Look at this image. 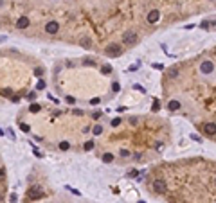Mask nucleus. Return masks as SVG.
<instances>
[{"instance_id": "22", "label": "nucleus", "mask_w": 216, "mask_h": 203, "mask_svg": "<svg viewBox=\"0 0 216 203\" xmlns=\"http://www.w3.org/2000/svg\"><path fill=\"white\" fill-rule=\"evenodd\" d=\"M119 155H121L122 158H128V156H130V151H128V149H121V151H119Z\"/></svg>"}, {"instance_id": "19", "label": "nucleus", "mask_w": 216, "mask_h": 203, "mask_svg": "<svg viewBox=\"0 0 216 203\" xmlns=\"http://www.w3.org/2000/svg\"><path fill=\"white\" fill-rule=\"evenodd\" d=\"M34 76H38V77H42V76H43V68H42V67H38V68H34Z\"/></svg>"}, {"instance_id": "31", "label": "nucleus", "mask_w": 216, "mask_h": 203, "mask_svg": "<svg viewBox=\"0 0 216 203\" xmlns=\"http://www.w3.org/2000/svg\"><path fill=\"white\" fill-rule=\"evenodd\" d=\"M191 138H193V140H196V142H202V138H200V137H198V135H194V133H193V135H191Z\"/></svg>"}, {"instance_id": "33", "label": "nucleus", "mask_w": 216, "mask_h": 203, "mask_svg": "<svg viewBox=\"0 0 216 203\" xmlns=\"http://www.w3.org/2000/svg\"><path fill=\"white\" fill-rule=\"evenodd\" d=\"M159 110H160V104L155 103V104H153V112H159Z\"/></svg>"}, {"instance_id": "14", "label": "nucleus", "mask_w": 216, "mask_h": 203, "mask_svg": "<svg viewBox=\"0 0 216 203\" xmlns=\"http://www.w3.org/2000/svg\"><path fill=\"white\" fill-rule=\"evenodd\" d=\"M81 47L90 49V47H92V43H90V38H83V40H81Z\"/></svg>"}, {"instance_id": "12", "label": "nucleus", "mask_w": 216, "mask_h": 203, "mask_svg": "<svg viewBox=\"0 0 216 203\" xmlns=\"http://www.w3.org/2000/svg\"><path fill=\"white\" fill-rule=\"evenodd\" d=\"M40 110H42V106H40L38 103H33V104L29 106V112H31V113H38Z\"/></svg>"}, {"instance_id": "24", "label": "nucleus", "mask_w": 216, "mask_h": 203, "mask_svg": "<svg viewBox=\"0 0 216 203\" xmlns=\"http://www.w3.org/2000/svg\"><path fill=\"white\" fill-rule=\"evenodd\" d=\"M119 124H121V117H115V119L112 121V126H114V128H117Z\"/></svg>"}, {"instance_id": "23", "label": "nucleus", "mask_w": 216, "mask_h": 203, "mask_svg": "<svg viewBox=\"0 0 216 203\" xmlns=\"http://www.w3.org/2000/svg\"><path fill=\"white\" fill-rule=\"evenodd\" d=\"M101 72H103V74H110V72H112V67H110V65H105V67L101 68Z\"/></svg>"}, {"instance_id": "5", "label": "nucleus", "mask_w": 216, "mask_h": 203, "mask_svg": "<svg viewBox=\"0 0 216 203\" xmlns=\"http://www.w3.org/2000/svg\"><path fill=\"white\" fill-rule=\"evenodd\" d=\"M58 31H59V24L58 22H54V20L52 22H47V25H45V33L47 34H56Z\"/></svg>"}, {"instance_id": "26", "label": "nucleus", "mask_w": 216, "mask_h": 203, "mask_svg": "<svg viewBox=\"0 0 216 203\" xmlns=\"http://www.w3.org/2000/svg\"><path fill=\"white\" fill-rule=\"evenodd\" d=\"M177 76H178V70L177 68H171L169 70V77H177Z\"/></svg>"}, {"instance_id": "16", "label": "nucleus", "mask_w": 216, "mask_h": 203, "mask_svg": "<svg viewBox=\"0 0 216 203\" xmlns=\"http://www.w3.org/2000/svg\"><path fill=\"white\" fill-rule=\"evenodd\" d=\"M94 146H96V144H94V140H88V142H85V146H83V147H85V151H92V149H94Z\"/></svg>"}, {"instance_id": "4", "label": "nucleus", "mask_w": 216, "mask_h": 203, "mask_svg": "<svg viewBox=\"0 0 216 203\" xmlns=\"http://www.w3.org/2000/svg\"><path fill=\"white\" fill-rule=\"evenodd\" d=\"M153 190L159 192V194H164V192L168 190V185H166V181H164L162 178H157V180H153Z\"/></svg>"}, {"instance_id": "27", "label": "nucleus", "mask_w": 216, "mask_h": 203, "mask_svg": "<svg viewBox=\"0 0 216 203\" xmlns=\"http://www.w3.org/2000/svg\"><path fill=\"white\" fill-rule=\"evenodd\" d=\"M65 101H67L69 104H74V103H76V99L72 97V95H67V97H65Z\"/></svg>"}, {"instance_id": "35", "label": "nucleus", "mask_w": 216, "mask_h": 203, "mask_svg": "<svg viewBox=\"0 0 216 203\" xmlns=\"http://www.w3.org/2000/svg\"><path fill=\"white\" fill-rule=\"evenodd\" d=\"M137 203H144V201H137Z\"/></svg>"}, {"instance_id": "21", "label": "nucleus", "mask_w": 216, "mask_h": 203, "mask_svg": "<svg viewBox=\"0 0 216 203\" xmlns=\"http://www.w3.org/2000/svg\"><path fill=\"white\" fill-rule=\"evenodd\" d=\"M112 90H114V92H119V90H121V84H119L117 81H114V83H112Z\"/></svg>"}, {"instance_id": "29", "label": "nucleus", "mask_w": 216, "mask_h": 203, "mask_svg": "<svg viewBox=\"0 0 216 203\" xmlns=\"http://www.w3.org/2000/svg\"><path fill=\"white\" fill-rule=\"evenodd\" d=\"M101 115H103L101 112H94V115H92V119H96V121H97V119H101Z\"/></svg>"}, {"instance_id": "3", "label": "nucleus", "mask_w": 216, "mask_h": 203, "mask_svg": "<svg viewBox=\"0 0 216 203\" xmlns=\"http://www.w3.org/2000/svg\"><path fill=\"white\" fill-rule=\"evenodd\" d=\"M200 72L203 74V76H209V74H213V72H214V63L209 61V59L202 61V63H200Z\"/></svg>"}, {"instance_id": "17", "label": "nucleus", "mask_w": 216, "mask_h": 203, "mask_svg": "<svg viewBox=\"0 0 216 203\" xmlns=\"http://www.w3.org/2000/svg\"><path fill=\"white\" fill-rule=\"evenodd\" d=\"M92 131H94V135H101V133H103V126L96 124L94 128H92Z\"/></svg>"}, {"instance_id": "9", "label": "nucleus", "mask_w": 216, "mask_h": 203, "mask_svg": "<svg viewBox=\"0 0 216 203\" xmlns=\"http://www.w3.org/2000/svg\"><path fill=\"white\" fill-rule=\"evenodd\" d=\"M42 196H43V192L40 187H33L29 190V198H42Z\"/></svg>"}, {"instance_id": "1", "label": "nucleus", "mask_w": 216, "mask_h": 203, "mask_svg": "<svg viewBox=\"0 0 216 203\" xmlns=\"http://www.w3.org/2000/svg\"><path fill=\"white\" fill-rule=\"evenodd\" d=\"M105 52H106L108 58H119L122 54V47L119 43H108L106 49H105Z\"/></svg>"}, {"instance_id": "20", "label": "nucleus", "mask_w": 216, "mask_h": 203, "mask_svg": "<svg viewBox=\"0 0 216 203\" xmlns=\"http://www.w3.org/2000/svg\"><path fill=\"white\" fill-rule=\"evenodd\" d=\"M43 88H45V81L40 79V81L36 83V90H43Z\"/></svg>"}, {"instance_id": "18", "label": "nucleus", "mask_w": 216, "mask_h": 203, "mask_svg": "<svg viewBox=\"0 0 216 203\" xmlns=\"http://www.w3.org/2000/svg\"><path fill=\"white\" fill-rule=\"evenodd\" d=\"M2 95H4V97H9V95H13V90L11 88H4L2 90Z\"/></svg>"}, {"instance_id": "2", "label": "nucleus", "mask_w": 216, "mask_h": 203, "mask_svg": "<svg viewBox=\"0 0 216 203\" xmlns=\"http://www.w3.org/2000/svg\"><path fill=\"white\" fill-rule=\"evenodd\" d=\"M139 41V36L137 33H133V31H126L124 34H122V43H126V45H135Z\"/></svg>"}, {"instance_id": "28", "label": "nucleus", "mask_w": 216, "mask_h": 203, "mask_svg": "<svg viewBox=\"0 0 216 203\" xmlns=\"http://www.w3.org/2000/svg\"><path fill=\"white\" fill-rule=\"evenodd\" d=\"M20 128H22V131H25V133H29V131H31V128H29L27 124H20Z\"/></svg>"}, {"instance_id": "15", "label": "nucleus", "mask_w": 216, "mask_h": 203, "mask_svg": "<svg viewBox=\"0 0 216 203\" xmlns=\"http://www.w3.org/2000/svg\"><path fill=\"white\" fill-rule=\"evenodd\" d=\"M59 149H61V151H69V149H70V144H69L67 140H63V142H59Z\"/></svg>"}, {"instance_id": "30", "label": "nucleus", "mask_w": 216, "mask_h": 203, "mask_svg": "<svg viewBox=\"0 0 216 203\" xmlns=\"http://www.w3.org/2000/svg\"><path fill=\"white\" fill-rule=\"evenodd\" d=\"M137 174H139V173H137V171H135V169H131V171H130V173H128V176H131V178H135Z\"/></svg>"}, {"instance_id": "10", "label": "nucleus", "mask_w": 216, "mask_h": 203, "mask_svg": "<svg viewBox=\"0 0 216 203\" xmlns=\"http://www.w3.org/2000/svg\"><path fill=\"white\" fill-rule=\"evenodd\" d=\"M168 110H169V112H177V110H180V101H175V99L169 101V103H168Z\"/></svg>"}, {"instance_id": "13", "label": "nucleus", "mask_w": 216, "mask_h": 203, "mask_svg": "<svg viewBox=\"0 0 216 203\" xmlns=\"http://www.w3.org/2000/svg\"><path fill=\"white\" fill-rule=\"evenodd\" d=\"M83 65H85V67H96V59H92V58H85V59H83Z\"/></svg>"}, {"instance_id": "32", "label": "nucleus", "mask_w": 216, "mask_h": 203, "mask_svg": "<svg viewBox=\"0 0 216 203\" xmlns=\"http://www.w3.org/2000/svg\"><path fill=\"white\" fill-rule=\"evenodd\" d=\"M11 103H20V97H18V95H13V97H11Z\"/></svg>"}, {"instance_id": "8", "label": "nucleus", "mask_w": 216, "mask_h": 203, "mask_svg": "<svg viewBox=\"0 0 216 203\" xmlns=\"http://www.w3.org/2000/svg\"><path fill=\"white\" fill-rule=\"evenodd\" d=\"M29 27V18L27 16H20L16 22V29H27Z\"/></svg>"}, {"instance_id": "6", "label": "nucleus", "mask_w": 216, "mask_h": 203, "mask_svg": "<svg viewBox=\"0 0 216 203\" xmlns=\"http://www.w3.org/2000/svg\"><path fill=\"white\" fill-rule=\"evenodd\" d=\"M203 131H205V135H209V137L216 135V122H205L203 124Z\"/></svg>"}, {"instance_id": "25", "label": "nucleus", "mask_w": 216, "mask_h": 203, "mask_svg": "<svg viewBox=\"0 0 216 203\" xmlns=\"http://www.w3.org/2000/svg\"><path fill=\"white\" fill-rule=\"evenodd\" d=\"M99 103H101L99 97H92V99H90V104H92V106H96V104H99Z\"/></svg>"}, {"instance_id": "7", "label": "nucleus", "mask_w": 216, "mask_h": 203, "mask_svg": "<svg viewBox=\"0 0 216 203\" xmlns=\"http://www.w3.org/2000/svg\"><path fill=\"white\" fill-rule=\"evenodd\" d=\"M146 18H148V22H150V24H157L159 20H160V13L157 11V9H151V11L148 13Z\"/></svg>"}, {"instance_id": "34", "label": "nucleus", "mask_w": 216, "mask_h": 203, "mask_svg": "<svg viewBox=\"0 0 216 203\" xmlns=\"http://www.w3.org/2000/svg\"><path fill=\"white\" fill-rule=\"evenodd\" d=\"M214 185H216V178H214Z\"/></svg>"}, {"instance_id": "11", "label": "nucleus", "mask_w": 216, "mask_h": 203, "mask_svg": "<svg viewBox=\"0 0 216 203\" xmlns=\"http://www.w3.org/2000/svg\"><path fill=\"white\" fill-rule=\"evenodd\" d=\"M101 158H103V162H105V164H112V162H114V155H112V153H105Z\"/></svg>"}]
</instances>
